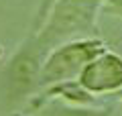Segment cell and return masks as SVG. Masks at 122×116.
<instances>
[{"label":"cell","mask_w":122,"mask_h":116,"mask_svg":"<svg viewBox=\"0 0 122 116\" xmlns=\"http://www.w3.org/2000/svg\"><path fill=\"white\" fill-rule=\"evenodd\" d=\"M49 51L35 33H29L0 67V112L20 116L41 92V73Z\"/></svg>","instance_id":"1"},{"label":"cell","mask_w":122,"mask_h":116,"mask_svg":"<svg viewBox=\"0 0 122 116\" xmlns=\"http://www.w3.org/2000/svg\"><path fill=\"white\" fill-rule=\"evenodd\" d=\"M104 10V0H57L45 22L35 33L49 53L59 45L79 39L100 37L98 16Z\"/></svg>","instance_id":"2"},{"label":"cell","mask_w":122,"mask_h":116,"mask_svg":"<svg viewBox=\"0 0 122 116\" xmlns=\"http://www.w3.org/2000/svg\"><path fill=\"white\" fill-rule=\"evenodd\" d=\"M106 43L100 37L94 39H79L71 43L59 45L47 55L41 73V90L57 86L63 82L77 79L92 59H96L102 51H106Z\"/></svg>","instance_id":"3"},{"label":"cell","mask_w":122,"mask_h":116,"mask_svg":"<svg viewBox=\"0 0 122 116\" xmlns=\"http://www.w3.org/2000/svg\"><path fill=\"white\" fill-rule=\"evenodd\" d=\"M79 84L98 98L112 94L122 96V55L120 51L106 49L79 73Z\"/></svg>","instance_id":"4"},{"label":"cell","mask_w":122,"mask_h":116,"mask_svg":"<svg viewBox=\"0 0 122 116\" xmlns=\"http://www.w3.org/2000/svg\"><path fill=\"white\" fill-rule=\"evenodd\" d=\"M20 116H116V104L106 106H75L63 100H43L30 104Z\"/></svg>","instance_id":"5"},{"label":"cell","mask_w":122,"mask_h":116,"mask_svg":"<svg viewBox=\"0 0 122 116\" xmlns=\"http://www.w3.org/2000/svg\"><path fill=\"white\" fill-rule=\"evenodd\" d=\"M55 2L57 0H41L39 2V8H37V12H35V18H33V22H30V31H39V26L45 22L49 10H51V6L55 4Z\"/></svg>","instance_id":"6"},{"label":"cell","mask_w":122,"mask_h":116,"mask_svg":"<svg viewBox=\"0 0 122 116\" xmlns=\"http://www.w3.org/2000/svg\"><path fill=\"white\" fill-rule=\"evenodd\" d=\"M104 10L122 18V0H104Z\"/></svg>","instance_id":"7"},{"label":"cell","mask_w":122,"mask_h":116,"mask_svg":"<svg viewBox=\"0 0 122 116\" xmlns=\"http://www.w3.org/2000/svg\"><path fill=\"white\" fill-rule=\"evenodd\" d=\"M2 55H4V47L0 45V59H2Z\"/></svg>","instance_id":"8"},{"label":"cell","mask_w":122,"mask_h":116,"mask_svg":"<svg viewBox=\"0 0 122 116\" xmlns=\"http://www.w3.org/2000/svg\"><path fill=\"white\" fill-rule=\"evenodd\" d=\"M118 51H120V55H122V47H120V49H118Z\"/></svg>","instance_id":"9"}]
</instances>
